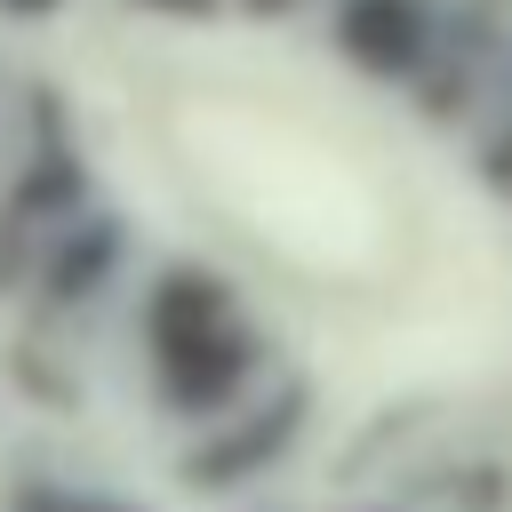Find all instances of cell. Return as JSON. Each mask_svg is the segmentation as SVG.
I'll return each mask as SVG.
<instances>
[{
  "instance_id": "cell-1",
  "label": "cell",
  "mask_w": 512,
  "mask_h": 512,
  "mask_svg": "<svg viewBox=\"0 0 512 512\" xmlns=\"http://www.w3.org/2000/svg\"><path fill=\"white\" fill-rule=\"evenodd\" d=\"M144 328H152L160 392H168L176 408L208 416V408H224V400L248 384V360H256V344H248V328L232 320V296H224V280H208V272H168V280L152 288V312H144Z\"/></svg>"
},
{
  "instance_id": "cell-2",
  "label": "cell",
  "mask_w": 512,
  "mask_h": 512,
  "mask_svg": "<svg viewBox=\"0 0 512 512\" xmlns=\"http://www.w3.org/2000/svg\"><path fill=\"white\" fill-rule=\"evenodd\" d=\"M336 40H344V56H352L360 72L400 80V72L424 64L432 16H424V0H344V8H336Z\"/></svg>"
},
{
  "instance_id": "cell-3",
  "label": "cell",
  "mask_w": 512,
  "mask_h": 512,
  "mask_svg": "<svg viewBox=\"0 0 512 512\" xmlns=\"http://www.w3.org/2000/svg\"><path fill=\"white\" fill-rule=\"evenodd\" d=\"M296 408H304V392H280L272 408H256V424H240V432H224L216 448L184 456V472H192V480H208V488H232L248 464H272V456L296 440Z\"/></svg>"
},
{
  "instance_id": "cell-4",
  "label": "cell",
  "mask_w": 512,
  "mask_h": 512,
  "mask_svg": "<svg viewBox=\"0 0 512 512\" xmlns=\"http://www.w3.org/2000/svg\"><path fill=\"white\" fill-rule=\"evenodd\" d=\"M112 224L104 216H80V224H64V240H56V256H48V296H88L96 288V272L112 264Z\"/></svg>"
},
{
  "instance_id": "cell-5",
  "label": "cell",
  "mask_w": 512,
  "mask_h": 512,
  "mask_svg": "<svg viewBox=\"0 0 512 512\" xmlns=\"http://www.w3.org/2000/svg\"><path fill=\"white\" fill-rule=\"evenodd\" d=\"M8 512H144V504H112V496H80V488H56V480H24L8 496Z\"/></svg>"
},
{
  "instance_id": "cell-6",
  "label": "cell",
  "mask_w": 512,
  "mask_h": 512,
  "mask_svg": "<svg viewBox=\"0 0 512 512\" xmlns=\"http://www.w3.org/2000/svg\"><path fill=\"white\" fill-rule=\"evenodd\" d=\"M136 8H160V16H208L216 0H136Z\"/></svg>"
},
{
  "instance_id": "cell-7",
  "label": "cell",
  "mask_w": 512,
  "mask_h": 512,
  "mask_svg": "<svg viewBox=\"0 0 512 512\" xmlns=\"http://www.w3.org/2000/svg\"><path fill=\"white\" fill-rule=\"evenodd\" d=\"M0 8H8V16H48L56 0H0Z\"/></svg>"
},
{
  "instance_id": "cell-8",
  "label": "cell",
  "mask_w": 512,
  "mask_h": 512,
  "mask_svg": "<svg viewBox=\"0 0 512 512\" xmlns=\"http://www.w3.org/2000/svg\"><path fill=\"white\" fill-rule=\"evenodd\" d=\"M240 8H256V16H280V8H296V0H240Z\"/></svg>"
}]
</instances>
